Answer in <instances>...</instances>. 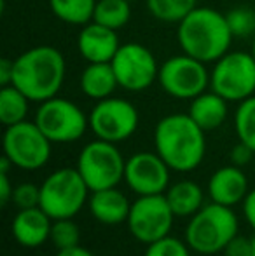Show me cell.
<instances>
[{"label": "cell", "mask_w": 255, "mask_h": 256, "mask_svg": "<svg viewBox=\"0 0 255 256\" xmlns=\"http://www.w3.org/2000/svg\"><path fill=\"white\" fill-rule=\"evenodd\" d=\"M204 132L189 114H170L154 129V146L171 171L191 172L206 154Z\"/></svg>", "instance_id": "1"}, {"label": "cell", "mask_w": 255, "mask_h": 256, "mask_svg": "<svg viewBox=\"0 0 255 256\" xmlns=\"http://www.w3.org/2000/svg\"><path fill=\"white\" fill-rule=\"evenodd\" d=\"M67 75V61L53 46H35L14 60L13 86L34 103L58 96Z\"/></svg>", "instance_id": "2"}, {"label": "cell", "mask_w": 255, "mask_h": 256, "mask_svg": "<svg viewBox=\"0 0 255 256\" xmlns=\"http://www.w3.org/2000/svg\"><path fill=\"white\" fill-rule=\"evenodd\" d=\"M234 38L225 14L211 7H196L178 23L177 42L182 52L203 63H215L229 52Z\"/></svg>", "instance_id": "3"}, {"label": "cell", "mask_w": 255, "mask_h": 256, "mask_svg": "<svg viewBox=\"0 0 255 256\" xmlns=\"http://www.w3.org/2000/svg\"><path fill=\"white\" fill-rule=\"evenodd\" d=\"M238 216L232 208L210 202L189 218L184 240L197 254H217L238 236Z\"/></svg>", "instance_id": "4"}, {"label": "cell", "mask_w": 255, "mask_h": 256, "mask_svg": "<svg viewBox=\"0 0 255 256\" xmlns=\"http://www.w3.org/2000/svg\"><path fill=\"white\" fill-rule=\"evenodd\" d=\"M89 186L77 168H62L48 176L41 185V204L53 220L74 218L89 200Z\"/></svg>", "instance_id": "5"}, {"label": "cell", "mask_w": 255, "mask_h": 256, "mask_svg": "<svg viewBox=\"0 0 255 256\" xmlns=\"http://www.w3.org/2000/svg\"><path fill=\"white\" fill-rule=\"evenodd\" d=\"M75 168L81 172L89 190L96 192L114 188L123 182L126 160L116 143L96 138L95 142L84 145V148L79 152Z\"/></svg>", "instance_id": "6"}, {"label": "cell", "mask_w": 255, "mask_h": 256, "mask_svg": "<svg viewBox=\"0 0 255 256\" xmlns=\"http://www.w3.org/2000/svg\"><path fill=\"white\" fill-rule=\"evenodd\" d=\"M210 89L229 103H241L255 94V60L252 52L229 51L213 63Z\"/></svg>", "instance_id": "7"}, {"label": "cell", "mask_w": 255, "mask_h": 256, "mask_svg": "<svg viewBox=\"0 0 255 256\" xmlns=\"http://www.w3.org/2000/svg\"><path fill=\"white\" fill-rule=\"evenodd\" d=\"M2 145L4 155L13 162L14 168L23 171H37L51 158L53 142L30 120L6 128Z\"/></svg>", "instance_id": "8"}, {"label": "cell", "mask_w": 255, "mask_h": 256, "mask_svg": "<svg viewBox=\"0 0 255 256\" xmlns=\"http://www.w3.org/2000/svg\"><path fill=\"white\" fill-rule=\"evenodd\" d=\"M34 122L53 143H74L88 131L89 115L70 100L55 96L39 103Z\"/></svg>", "instance_id": "9"}, {"label": "cell", "mask_w": 255, "mask_h": 256, "mask_svg": "<svg viewBox=\"0 0 255 256\" xmlns=\"http://www.w3.org/2000/svg\"><path fill=\"white\" fill-rule=\"evenodd\" d=\"M157 82L171 98L194 100L210 86V72L206 70V63L182 52L161 64Z\"/></svg>", "instance_id": "10"}, {"label": "cell", "mask_w": 255, "mask_h": 256, "mask_svg": "<svg viewBox=\"0 0 255 256\" xmlns=\"http://www.w3.org/2000/svg\"><path fill=\"white\" fill-rule=\"evenodd\" d=\"M140 114L133 103L123 98H105L96 102L89 112V129L98 140L110 143L126 142L136 132Z\"/></svg>", "instance_id": "11"}, {"label": "cell", "mask_w": 255, "mask_h": 256, "mask_svg": "<svg viewBox=\"0 0 255 256\" xmlns=\"http://www.w3.org/2000/svg\"><path fill=\"white\" fill-rule=\"evenodd\" d=\"M175 212L164 194L159 196H138L131 202L128 216V228L131 236L142 244H152L163 237L170 236L175 222Z\"/></svg>", "instance_id": "12"}, {"label": "cell", "mask_w": 255, "mask_h": 256, "mask_svg": "<svg viewBox=\"0 0 255 256\" xmlns=\"http://www.w3.org/2000/svg\"><path fill=\"white\" fill-rule=\"evenodd\" d=\"M117 84L128 92L147 91L159 77V64L149 48L138 42L121 44L119 51L110 61Z\"/></svg>", "instance_id": "13"}, {"label": "cell", "mask_w": 255, "mask_h": 256, "mask_svg": "<svg viewBox=\"0 0 255 256\" xmlns=\"http://www.w3.org/2000/svg\"><path fill=\"white\" fill-rule=\"evenodd\" d=\"M170 172L157 152H136L126 160L124 182L136 196H159L170 186Z\"/></svg>", "instance_id": "14"}, {"label": "cell", "mask_w": 255, "mask_h": 256, "mask_svg": "<svg viewBox=\"0 0 255 256\" xmlns=\"http://www.w3.org/2000/svg\"><path fill=\"white\" fill-rule=\"evenodd\" d=\"M119 48L117 30L107 28L96 21L84 24L77 35L79 54L88 63H110Z\"/></svg>", "instance_id": "15"}, {"label": "cell", "mask_w": 255, "mask_h": 256, "mask_svg": "<svg viewBox=\"0 0 255 256\" xmlns=\"http://www.w3.org/2000/svg\"><path fill=\"white\" fill-rule=\"evenodd\" d=\"M248 178L241 168L231 164L218 168L208 180V196L211 202L234 208L248 194Z\"/></svg>", "instance_id": "16"}, {"label": "cell", "mask_w": 255, "mask_h": 256, "mask_svg": "<svg viewBox=\"0 0 255 256\" xmlns=\"http://www.w3.org/2000/svg\"><path fill=\"white\" fill-rule=\"evenodd\" d=\"M51 226L53 218L44 211L42 208H30V209H20L18 214L14 216L13 230L14 239L23 248H39L49 240L51 237Z\"/></svg>", "instance_id": "17"}, {"label": "cell", "mask_w": 255, "mask_h": 256, "mask_svg": "<svg viewBox=\"0 0 255 256\" xmlns=\"http://www.w3.org/2000/svg\"><path fill=\"white\" fill-rule=\"evenodd\" d=\"M88 208L93 218L102 225H121L128 222L131 202L128 200L126 194L114 186L89 194Z\"/></svg>", "instance_id": "18"}, {"label": "cell", "mask_w": 255, "mask_h": 256, "mask_svg": "<svg viewBox=\"0 0 255 256\" xmlns=\"http://www.w3.org/2000/svg\"><path fill=\"white\" fill-rule=\"evenodd\" d=\"M227 100L210 89L191 100L187 114L203 131H215L227 118Z\"/></svg>", "instance_id": "19"}, {"label": "cell", "mask_w": 255, "mask_h": 256, "mask_svg": "<svg viewBox=\"0 0 255 256\" xmlns=\"http://www.w3.org/2000/svg\"><path fill=\"white\" fill-rule=\"evenodd\" d=\"M79 86H81V91L95 102L110 98L114 91L119 88L110 63H88V66L81 74Z\"/></svg>", "instance_id": "20"}, {"label": "cell", "mask_w": 255, "mask_h": 256, "mask_svg": "<svg viewBox=\"0 0 255 256\" xmlns=\"http://www.w3.org/2000/svg\"><path fill=\"white\" fill-rule=\"evenodd\" d=\"M171 211L177 218H191L204 206V192L192 180H180L164 192Z\"/></svg>", "instance_id": "21"}, {"label": "cell", "mask_w": 255, "mask_h": 256, "mask_svg": "<svg viewBox=\"0 0 255 256\" xmlns=\"http://www.w3.org/2000/svg\"><path fill=\"white\" fill-rule=\"evenodd\" d=\"M98 0H49V9L60 21L74 26L91 23Z\"/></svg>", "instance_id": "22"}, {"label": "cell", "mask_w": 255, "mask_h": 256, "mask_svg": "<svg viewBox=\"0 0 255 256\" xmlns=\"http://www.w3.org/2000/svg\"><path fill=\"white\" fill-rule=\"evenodd\" d=\"M30 100L16 86H6L0 89V122L6 128L27 120Z\"/></svg>", "instance_id": "23"}, {"label": "cell", "mask_w": 255, "mask_h": 256, "mask_svg": "<svg viewBox=\"0 0 255 256\" xmlns=\"http://www.w3.org/2000/svg\"><path fill=\"white\" fill-rule=\"evenodd\" d=\"M131 20V2L128 0H98L93 21L112 30H121Z\"/></svg>", "instance_id": "24"}, {"label": "cell", "mask_w": 255, "mask_h": 256, "mask_svg": "<svg viewBox=\"0 0 255 256\" xmlns=\"http://www.w3.org/2000/svg\"><path fill=\"white\" fill-rule=\"evenodd\" d=\"M145 6L154 20L178 24L192 9H196L197 0H145Z\"/></svg>", "instance_id": "25"}, {"label": "cell", "mask_w": 255, "mask_h": 256, "mask_svg": "<svg viewBox=\"0 0 255 256\" xmlns=\"http://www.w3.org/2000/svg\"><path fill=\"white\" fill-rule=\"evenodd\" d=\"M234 129L239 142L255 152V94L238 104L234 114Z\"/></svg>", "instance_id": "26"}, {"label": "cell", "mask_w": 255, "mask_h": 256, "mask_svg": "<svg viewBox=\"0 0 255 256\" xmlns=\"http://www.w3.org/2000/svg\"><path fill=\"white\" fill-rule=\"evenodd\" d=\"M56 250H67V248L81 244V228L72 218L53 220L51 237H49Z\"/></svg>", "instance_id": "27"}, {"label": "cell", "mask_w": 255, "mask_h": 256, "mask_svg": "<svg viewBox=\"0 0 255 256\" xmlns=\"http://www.w3.org/2000/svg\"><path fill=\"white\" fill-rule=\"evenodd\" d=\"M225 20L234 37L246 38L255 35V10L250 7H234L225 14Z\"/></svg>", "instance_id": "28"}, {"label": "cell", "mask_w": 255, "mask_h": 256, "mask_svg": "<svg viewBox=\"0 0 255 256\" xmlns=\"http://www.w3.org/2000/svg\"><path fill=\"white\" fill-rule=\"evenodd\" d=\"M191 251L192 250L185 240H180L173 236H166L149 244L145 256H191Z\"/></svg>", "instance_id": "29"}, {"label": "cell", "mask_w": 255, "mask_h": 256, "mask_svg": "<svg viewBox=\"0 0 255 256\" xmlns=\"http://www.w3.org/2000/svg\"><path fill=\"white\" fill-rule=\"evenodd\" d=\"M13 202L18 209L39 208L41 204V186L35 183H20L14 186Z\"/></svg>", "instance_id": "30"}, {"label": "cell", "mask_w": 255, "mask_h": 256, "mask_svg": "<svg viewBox=\"0 0 255 256\" xmlns=\"http://www.w3.org/2000/svg\"><path fill=\"white\" fill-rule=\"evenodd\" d=\"M229 158H231V164L238 166V168H245L246 164H250L255 158V152L248 145H245V143L238 140V143L231 148Z\"/></svg>", "instance_id": "31"}, {"label": "cell", "mask_w": 255, "mask_h": 256, "mask_svg": "<svg viewBox=\"0 0 255 256\" xmlns=\"http://www.w3.org/2000/svg\"><path fill=\"white\" fill-rule=\"evenodd\" d=\"M252 251V239L243 236H236L231 239V242L225 246V256H250Z\"/></svg>", "instance_id": "32"}, {"label": "cell", "mask_w": 255, "mask_h": 256, "mask_svg": "<svg viewBox=\"0 0 255 256\" xmlns=\"http://www.w3.org/2000/svg\"><path fill=\"white\" fill-rule=\"evenodd\" d=\"M13 75H14V60L11 58H2L0 60V86H13Z\"/></svg>", "instance_id": "33"}, {"label": "cell", "mask_w": 255, "mask_h": 256, "mask_svg": "<svg viewBox=\"0 0 255 256\" xmlns=\"http://www.w3.org/2000/svg\"><path fill=\"white\" fill-rule=\"evenodd\" d=\"M243 216H245L246 223L252 226L255 232V188L246 194L245 200H243Z\"/></svg>", "instance_id": "34"}, {"label": "cell", "mask_w": 255, "mask_h": 256, "mask_svg": "<svg viewBox=\"0 0 255 256\" xmlns=\"http://www.w3.org/2000/svg\"><path fill=\"white\" fill-rule=\"evenodd\" d=\"M14 185L9 180V172H0V202L2 206H7L13 200Z\"/></svg>", "instance_id": "35"}, {"label": "cell", "mask_w": 255, "mask_h": 256, "mask_svg": "<svg viewBox=\"0 0 255 256\" xmlns=\"http://www.w3.org/2000/svg\"><path fill=\"white\" fill-rule=\"evenodd\" d=\"M56 256H95L89 250L82 248L81 244L77 246H72V248H67V250H58Z\"/></svg>", "instance_id": "36"}, {"label": "cell", "mask_w": 255, "mask_h": 256, "mask_svg": "<svg viewBox=\"0 0 255 256\" xmlns=\"http://www.w3.org/2000/svg\"><path fill=\"white\" fill-rule=\"evenodd\" d=\"M11 168H14L13 162H11L6 155H2V158H0V172H9Z\"/></svg>", "instance_id": "37"}, {"label": "cell", "mask_w": 255, "mask_h": 256, "mask_svg": "<svg viewBox=\"0 0 255 256\" xmlns=\"http://www.w3.org/2000/svg\"><path fill=\"white\" fill-rule=\"evenodd\" d=\"M250 256H255V236L252 237V251H250Z\"/></svg>", "instance_id": "38"}, {"label": "cell", "mask_w": 255, "mask_h": 256, "mask_svg": "<svg viewBox=\"0 0 255 256\" xmlns=\"http://www.w3.org/2000/svg\"><path fill=\"white\" fill-rule=\"evenodd\" d=\"M250 52H252V56H253V60H255V38H253V44H252V51H250Z\"/></svg>", "instance_id": "39"}, {"label": "cell", "mask_w": 255, "mask_h": 256, "mask_svg": "<svg viewBox=\"0 0 255 256\" xmlns=\"http://www.w3.org/2000/svg\"><path fill=\"white\" fill-rule=\"evenodd\" d=\"M128 2H131V4H133V2H138V0H128Z\"/></svg>", "instance_id": "40"}, {"label": "cell", "mask_w": 255, "mask_h": 256, "mask_svg": "<svg viewBox=\"0 0 255 256\" xmlns=\"http://www.w3.org/2000/svg\"><path fill=\"white\" fill-rule=\"evenodd\" d=\"M253 171H255V158H253Z\"/></svg>", "instance_id": "41"}]
</instances>
